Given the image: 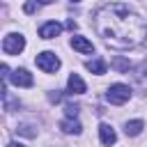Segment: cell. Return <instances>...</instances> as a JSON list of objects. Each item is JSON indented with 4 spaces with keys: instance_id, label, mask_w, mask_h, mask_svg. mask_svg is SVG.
<instances>
[{
    "instance_id": "cell-1",
    "label": "cell",
    "mask_w": 147,
    "mask_h": 147,
    "mask_svg": "<svg viewBox=\"0 0 147 147\" xmlns=\"http://www.w3.org/2000/svg\"><path fill=\"white\" fill-rule=\"evenodd\" d=\"M94 25L103 41L115 51L136 48L147 37V23L122 2L106 5L103 9H99L94 16Z\"/></svg>"
},
{
    "instance_id": "cell-2",
    "label": "cell",
    "mask_w": 147,
    "mask_h": 147,
    "mask_svg": "<svg viewBox=\"0 0 147 147\" xmlns=\"http://www.w3.org/2000/svg\"><path fill=\"white\" fill-rule=\"evenodd\" d=\"M129 96H131V90H129V85H124V83H115V85H110L108 92H106V99H108L110 103H115V106L126 103Z\"/></svg>"
},
{
    "instance_id": "cell-3",
    "label": "cell",
    "mask_w": 147,
    "mask_h": 147,
    "mask_svg": "<svg viewBox=\"0 0 147 147\" xmlns=\"http://www.w3.org/2000/svg\"><path fill=\"white\" fill-rule=\"evenodd\" d=\"M34 62H37V67H39L44 74H55V71L60 69V60H57V55L51 53V51L39 53V55L34 57Z\"/></svg>"
},
{
    "instance_id": "cell-4",
    "label": "cell",
    "mask_w": 147,
    "mask_h": 147,
    "mask_svg": "<svg viewBox=\"0 0 147 147\" xmlns=\"http://www.w3.org/2000/svg\"><path fill=\"white\" fill-rule=\"evenodd\" d=\"M23 48H25V37H23V34L11 32V34H7V37L2 39V51H5L7 55H18Z\"/></svg>"
},
{
    "instance_id": "cell-5",
    "label": "cell",
    "mask_w": 147,
    "mask_h": 147,
    "mask_svg": "<svg viewBox=\"0 0 147 147\" xmlns=\"http://www.w3.org/2000/svg\"><path fill=\"white\" fill-rule=\"evenodd\" d=\"M9 80H11L16 87H32V83H34V78H32V74H30L28 69H16V71L9 76Z\"/></svg>"
},
{
    "instance_id": "cell-6",
    "label": "cell",
    "mask_w": 147,
    "mask_h": 147,
    "mask_svg": "<svg viewBox=\"0 0 147 147\" xmlns=\"http://www.w3.org/2000/svg\"><path fill=\"white\" fill-rule=\"evenodd\" d=\"M60 32H62V25H60L57 21L44 23V25L39 28V37H41V39H53V37H57Z\"/></svg>"
},
{
    "instance_id": "cell-7",
    "label": "cell",
    "mask_w": 147,
    "mask_h": 147,
    "mask_svg": "<svg viewBox=\"0 0 147 147\" xmlns=\"http://www.w3.org/2000/svg\"><path fill=\"white\" fill-rule=\"evenodd\" d=\"M67 90H69V94H83L87 87H85V80L78 74H71L69 80H67Z\"/></svg>"
},
{
    "instance_id": "cell-8",
    "label": "cell",
    "mask_w": 147,
    "mask_h": 147,
    "mask_svg": "<svg viewBox=\"0 0 147 147\" xmlns=\"http://www.w3.org/2000/svg\"><path fill=\"white\" fill-rule=\"evenodd\" d=\"M99 138H101V142H103L106 147H110V145H115L117 133H115V129H113L110 124H101V126H99Z\"/></svg>"
},
{
    "instance_id": "cell-9",
    "label": "cell",
    "mask_w": 147,
    "mask_h": 147,
    "mask_svg": "<svg viewBox=\"0 0 147 147\" xmlns=\"http://www.w3.org/2000/svg\"><path fill=\"white\" fill-rule=\"evenodd\" d=\"M71 46L78 51V53H92L94 51V46H92V41H87L85 37H71Z\"/></svg>"
},
{
    "instance_id": "cell-10",
    "label": "cell",
    "mask_w": 147,
    "mask_h": 147,
    "mask_svg": "<svg viewBox=\"0 0 147 147\" xmlns=\"http://www.w3.org/2000/svg\"><path fill=\"white\" fill-rule=\"evenodd\" d=\"M60 129H62L64 133H76V136H78L83 126H80V122H76V119H71V117H69V119H64V122L60 124Z\"/></svg>"
},
{
    "instance_id": "cell-11",
    "label": "cell",
    "mask_w": 147,
    "mask_h": 147,
    "mask_svg": "<svg viewBox=\"0 0 147 147\" xmlns=\"http://www.w3.org/2000/svg\"><path fill=\"white\" fill-rule=\"evenodd\" d=\"M87 71H92V74H96V76H101V74H106V62H103L101 57H96V60H92V62H87Z\"/></svg>"
},
{
    "instance_id": "cell-12",
    "label": "cell",
    "mask_w": 147,
    "mask_h": 147,
    "mask_svg": "<svg viewBox=\"0 0 147 147\" xmlns=\"http://www.w3.org/2000/svg\"><path fill=\"white\" fill-rule=\"evenodd\" d=\"M145 129V124H142V119H133V122H126V136H138L140 131Z\"/></svg>"
},
{
    "instance_id": "cell-13",
    "label": "cell",
    "mask_w": 147,
    "mask_h": 147,
    "mask_svg": "<svg viewBox=\"0 0 147 147\" xmlns=\"http://www.w3.org/2000/svg\"><path fill=\"white\" fill-rule=\"evenodd\" d=\"M16 131H18V133H23V136H28V138H34V136H37V131H32V126H28V124L18 126Z\"/></svg>"
},
{
    "instance_id": "cell-14",
    "label": "cell",
    "mask_w": 147,
    "mask_h": 147,
    "mask_svg": "<svg viewBox=\"0 0 147 147\" xmlns=\"http://www.w3.org/2000/svg\"><path fill=\"white\" fill-rule=\"evenodd\" d=\"M115 69H119V71H129V62H124V60H115Z\"/></svg>"
},
{
    "instance_id": "cell-15",
    "label": "cell",
    "mask_w": 147,
    "mask_h": 147,
    "mask_svg": "<svg viewBox=\"0 0 147 147\" xmlns=\"http://www.w3.org/2000/svg\"><path fill=\"white\" fill-rule=\"evenodd\" d=\"M64 110H67V115H69V117H76V115H78V106H71V103H69Z\"/></svg>"
},
{
    "instance_id": "cell-16",
    "label": "cell",
    "mask_w": 147,
    "mask_h": 147,
    "mask_svg": "<svg viewBox=\"0 0 147 147\" xmlns=\"http://www.w3.org/2000/svg\"><path fill=\"white\" fill-rule=\"evenodd\" d=\"M25 11L32 14V11H34V2H28V5H25Z\"/></svg>"
},
{
    "instance_id": "cell-17",
    "label": "cell",
    "mask_w": 147,
    "mask_h": 147,
    "mask_svg": "<svg viewBox=\"0 0 147 147\" xmlns=\"http://www.w3.org/2000/svg\"><path fill=\"white\" fill-rule=\"evenodd\" d=\"M67 28L69 30H76V21H67Z\"/></svg>"
},
{
    "instance_id": "cell-18",
    "label": "cell",
    "mask_w": 147,
    "mask_h": 147,
    "mask_svg": "<svg viewBox=\"0 0 147 147\" xmlns=\"http://www.w3.org/2000/svg\"><path fill=\"white\" fill-rule=\"evenodd\" d=\"M37 2H41V5H51V2H55V0H37Z\"/></svg>"
},
{
    "instance_id": "cell-19",
    "label": "cell",
    "mask_w": 147,
    "mask_h": 147,
    "mask_svg": "<svg viewBox=\"0 0 147 147\" xmlns=\"http://www.w3.org/2000/svg\"><path fill=\"white\" fill-rule=\"evenodd\" d=\"M7 147H23V145H21V142H9Z\"/></svg>"
},
{
    "instance_id": "cell-20",
    "label": "cell",
    "mask_w": 147,
    "mask_h": 147,
    "mask_svg": "<svg viewBox=\"0 0 147 147\" xmlns=\"http://www.w3.org/2000/svg\"><path fill=\"white\" fill-rule=\"evenodd\" d=\"M71 2H80V0H71Z\"/></svg>"
}]
</instances>
